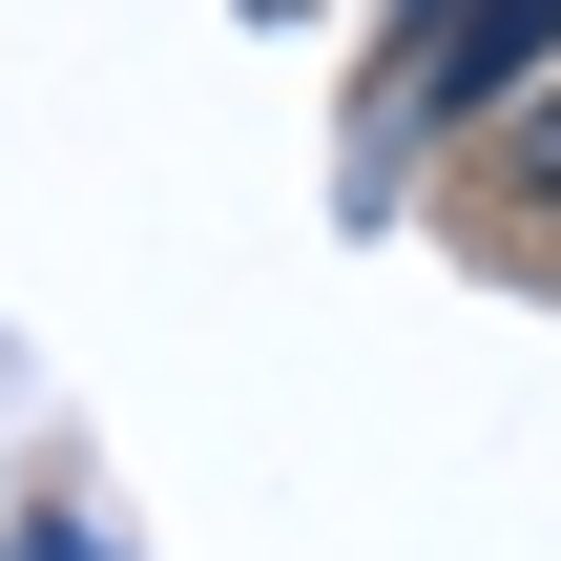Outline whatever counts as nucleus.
Wrapping results in <instances>:
<instances>
[{"mask_svg":"<svg viewBox=\"0 0 561 561\" xmlns=\"http://www.w3.org/2000/svg\"><path fill=\"white\" fill-rule=\"evenodd\" d=\"M0 561H83V541H0Z\"/></svg>","mask_w":561,"mask_h":561,"instance_id":"f03ea898","label":"nucleus"},{"mask_svg":"<svg viewBox=\"0 0 561 561\" xmlns=\"http://www.w3.org/2000/svg\"><path fill=\"white\" fill-rule=\"evenodd\" d=\"M541 42H561V0H479V21H458V42L416 62V104H500V83L541 62Z\"/></svg>","mask_w":561,"mask_h":561,"instance_id":"f257e3e1","label":"nucleus"}]
</instances>
